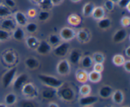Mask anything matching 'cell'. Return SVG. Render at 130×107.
<instances>
[{
	"label": "cell",
	"mask_w": 130,
	"mask_h": 107,
	"mask_svg": "<svg viewBox=\"0 0 130 107\" xmlns=\"http://www.w3.org/2000/svg\"><path fill=\"white\" fill-rule=\"evenodd\" d=\"M38 78L44 86L48 87L58 90L64 84L62 81L55 76L47 74H39Z\"/></svg>",
	"instance_id": "6da1fadb"
},
{
	"label": "cell",
	"mask_w": 130,
	"mask_h": 107,
	"mask_svg": "<svg viewBox=\"0 0 130 107\" xmlns=\"http://www.w3.org/2000/svg\"><path fill=\"white\" fill-rule=\"evenodd\" d=\"M58 91L57 92L58 96L62 100L66 101H71L75 98L76 93L73 88L70 86H65L64 84L58 89Z\"/></svg>",
	"instance_id": "7a4b0ae2"
},
{
	"label": "cell",
	"mask_w": 130,
	"mask_h": 107,
	"mask_svg": "<svg viewBox=\"0 0 130 107\" xmlns=\"http://www.w3.org/2000/svg\"><path fill=\"white\" fill-rule=\"evenodd\" d=\"M71 50V44L69 42L63 41L60 43L52 49L53 53L57 57L63 58L66 57Z\"/></svg>",
	"instance_id": "3957f363"
},
{
	"label": "cell",
	"mask_w": 130,
	"mask_h": 107,
	"mask_svg": "<svg viewBox=\"0 0 130 107\" xmlns=\"http://www.w3.org/2000/svg\"><path fill=\"white\" fill-rule=\"evenodd\" d=\"M17 72V68L16 67H13L6 71L2 77V85L4 88L9 87L13 81L14 79L15 78Z\"/></svg>",
	"instance_id": "277c9868"
},
{
	"label": "cell",
	"mask_w": 130,
	"mask_h": 107,
	"mask_svg": "<svg viewBox=\"0 0 130 107\" xmlns=\"http://www.w3.org/2000/svg\"><path fill=\"white\" fill-rule=\"evenodd\" d=\"M71 70V65L67 59H62L57 65V72L60 76H65L69 74Z\"/></svg>",
	"instance_id": "5b68a950"
},
{
	"label": "cell",
	"mask_w": 130,
	"mask_h": 107,
	"mask_svg": "<svg viewBox=\"0 0 130 107\" xmlns=\"http://www.w3.org/2000/svg\"><path fill=\"white\" fill-rule=\"evenodd\" d=\"M76 30L72 27H64L60 30L59 32V36L61 40L63 41L69 42L74 39L76 37Z\"/></svg>",
	"instance_id": "8992f818"
},
{
	"label": "cell",
	"mask_w": 130,
	"mask_h": 107,
	"mask_svg": "<svg viewBox=\"0 0 130 107\" xmlns=\"http://www.w3.org/2000/svg\"><path fill=\"white\" fill-rule=\"evenodd\" d=\"M22 93L29 98H34L37 95L36 87L32 82H27L21 89Z\"/></svg>",
	"instance_id": "52a82bcc"
},
{
	"label": "cell",
	"mask_w": 130,
	"mask_h": 107,
	"mask_svg": "<svg viewBox=\"0 0 130 107\" xmlns=\"http://www.w3.org/2000/svg\"><path fill=\"white\" fill-rule=\"evenodd\" d=\"M28 76L25 73L20 74L19 76H16L12 82L13 88L15 90H21L22 87L25 83L27 82Z\"/></svg>",
	"instance_id": "ba28073f"
},
{
	"label": "cell",
	"mask_w": 130,
	"mask_h": 107,
	"mask_svg": "<svg viewBox=\"0 0 130 107\" xmlns=\"http://www.w3.org/2000/svg\"><path fill=\"white\" fill-rule=\"evenodd\" d=\"M52 46L49 44L47 40L39 41L38 46L35 50L37 53L41 55H45L48 54L52 51Z\"/></svg>",
	"instance_id": "9c48e42d"
},
{
	"label": "cell",
	"mask_w": 130,
	"mask_h": 107,
	"mask_svg": "<svg viewBox=\"0 0 130 107\" xmlns=\"http://www.w3.org/2000/svg\"><path fill=\"white\" fill-rule=\"evenodd\" d=\"M69 56V62L70 63H72L73 65H77L80 63L83 55L81 51L78 49H72L69 51V53L68 54Z\"/></svg>",
	"instance_id": "30bf717a"
},
{
	"label": "cell",
	"mask_w": 130,
	"mask_h": 107,
	"mask_svg": "<svg viewBox=\"0 0 130 107\" xmlns=\"http://www.w3.org/2000/svg\"><path fill=\"white\" fill-rule=\"evenodd\" d=\"M99 101V97L94 95L84 96L79 99V103L82 106H91Z\"/></svg>",
	"instance_id": "8fae6325"
},
{
	"label": "cell",
	"mask_w": 130,
	"mask_h": 107,
	"mask_svg": "<svg viewBox=\"0 0 130 107\" xmlns=\"http://www.w3.org/2000/svg\"><path fill=\"white\" fill-rule=\"evenodd\" d=\"M128 37V32L125 29H118L112 35V41L114 43L118 44L125 41Z\"/></svg>",
	"instance_id": "7c38bea8"
},
{
	"label": "cell",
	"mask_w": 130,
	"mask_h": 107,
	"mask_svg": "<svg viewBox=\"0 0 130 107\" xmlns=\"http://www.w3.org/2000/svg\"><path fill=\"white\" fill-rule=\"evenodd\" d=\"M79 42L81 43H86L91 38L90 32L85 29H81L76 32V37Z\"/></svg>",
	"instance_id": "4fadbf2b"
},
{
	"label": "cell",
	"mask_w": 130,
	"mask_h": 107,
	"mask_svg": "<svg viewBox=\"0 0 130 107\" xmlns=\"http://www.w3.org/2000/svg\"><path fill=\"white\" fill-rule=\"evenodd\" d=\"M3 59L6 64L13 65L16 63L17 56L13 51L8 50L4 53L3 56Z\"/></svg>",
	"instance_id": "5bb4252c"
},
{
	"label": "cell",
	"mask_w": 130,
	"mask_h": 107,
	"mask_svg": "<svg viewBox=\"0 0 130 107\" xmlns=\"http://www.w3.org/2000/svg\"><path fill=\"white\" fill-rule=\"evenodd\" d=\"M14 20L15 23L20 27H25L28 23V19L25 13L20 11H18L14 14Z\"/></svg>",
	"instance_id": "9a60e30c"
},
{
	"label": "cell",
	"mask_w": 130,
	"mask_h": 107,
	"mask_svg": "<svg viewBox=\"0 0 130 107\" xmlns=\"http://www.w3.org/2000/svg\"><path fill=\"white\" fill-rule=\"evenodd\" d=\"M113 91H114L111 86L109 85H104L99 88V95L102 98L107 99L111 97Z\"/></svg>",
	"instance_id": "2e32d148"
},
{
	"label": "cell",
	"mask_w": 130,
	"mask_h": 107,
	"mask_svg": "<svg viewBox=\"0 0 130 107\" xmlns=\"http://www.w3.org/2000/svg\"><path fill=\"white\" fill-rule=\"evenodd\" d=\"M24 63H25V66L30 70L36 69L39 67V65H40V62L39 61V60L34 57H27L25 60Z\"/></svg>",
	"instance_id": "e0dca14e"
},
{
	"label": "cell",
	"mask_w": 130,
	"mask_h": 107,
	"mask_svg": "<svg viewBox=\"0 0 130 107\" xmlns=\"http://www.w3.org/2000/svg\"><path fill=\"white\" fill-rule=\"evenodd\" d=\"M24 39H25V44H26V46L28 47V48L32 49H36L39 42V39L36 37L32 35L25 36Z\"/></svg>",
	"instance_id": "ac0fdd59"
},
{
	"label": "cell",
	"mask_w": 130,
	"mask_h": 107,
	"mask_svg": "<svg viewBox=\"0 0 130 107\" xmlns=\"http://www.w3.org/2000/svg\"><path fill=\"white\" fill-rule=\"evenodd\" d=\"M1 27L4 30L10 32V30H13L16 27V23L13 19L6 18L1 22Z\"/></svg>",
	"instance_id": "d6986e66"
},
{
	"label": "cell",
	"mask_w": 130,
	"mask_h": 107,
	"mask_svg": "<svg viewBox=\"0 0 130 107\" xmlns=\"http://www.w3.org/2000/svg\"><path fill=\"white\" fill-rule=\"evenodd\" d=\"M12 37L15 40L20 41L25 38V30L22 29V27H15L12 30Z\"/></svg>",
	"instance_id": "ffe728a7"
},
{
	"label": "cell",
	"mask_w": 130,
	"mask_h": 107,
	"mask_svg": "<svg viewBox=\"0 0 130 107\" xmlns=\"http://www.w3.org/2000/svg\"><path fill=\"white\" fill-rule=\"evenodd\" d=\"M112 100L114 103L117 105H121L123 103L124 99V95L121 90H116L113 91L111 95Z\"/></svg>",
	"instance_id": "44dd1931"
},
{
	"label": "cell",
	"mask_w": 130,
	"mask_h": 107,
	"mask_svg": "<svg viewBox=\"0 0 130 107\" xmlns=\"http://www.w3.org/2000/svg\"><path fill=\"white\" fill-rule=\"evenodd\" d=\"M105 10L103 6H95L91 14L93 18L97 20L105 17Z\"/></svg>",
	"instance_id": "7402d4cb"
},
{
	"label": "cell",
	"mask_w": 130,
	"mask_h": 107,
	"mask_svg": "<svg viewBox=\"0 0 130 107\" xmlns=\"http://www.w3.org/2000/svg\"><path fill=\"white\" fill-rule=\"evenodd\" d=\"M79 63H81V67L83 69H88L93 67L94 62L91 56L86 55L82 57Z\"/></svg>",
	"instance_id": "603a6c76"
},
{
	"label": "cell",
	"mask_w": 130,
	"mask_h": 107,
	"mask_svg": "<svg viewBox=\"0 0 130 107\" xmlns=\"http://www.w3.org/2000/svg\"><path fill=\"white\" fill-rule=\"evenodd\" d=\"M112 21L109 18L104 17L102 19L98 20L97 25L99 29L102 30H107L111 27Z\"/></svg>",
	"instance_id": "cb8c5ba5"
},
{
	"label": "cell",
	"mask_w": 130,
	"mask_h": 107,
	"mask_svg": "<svg viewBox=\"0 0 130 107\" xmlns=\"http://www.w3.org/2000/svg\"><path fill=\"white\" fill-rule=\"evenodd\" d=\"M102 79V74L100 72L93 70L89 72L88 74V80L93 83H97Z\"/></svg>",
	"instance_id": "d4e9b609"
},
{
	"label": "cell",
	"mask_w": 130,
	"mask_h": 107,
	"mask_svg": "<svg viewBox=\"0 0 130 107\" xmlns=\"http://www.w3.org/2000/svg\"><path fill=\"white\" fill-rule=\"evenodd\" d=\"M55 89L51 88V87H47L46 89L43 90L41 91V96L43 98L46 99V100H49V99L53 98L55 96V95L57 94Z\"/></svg>",
	"instance_id": "484cf974"
},
{
	"label": "cell",
	"mask_w": 130,
	"mask_h": 107,
	"mask_svg": "<svg viewBox=\"0 0 130 107\" xmlns=\"http://www.w3.org/2000/svg\"><path fill=\"white\" fill-rule=\"evenodd\" d=\"M95 7V5L93 3H86L83 6V14L84 16H91V14H92V12L93 11Z\"/></svg>",
	"instance_id": "4316f807"
},
{
	"label": "cell",
	"mask_w": 130,
	"mask_h": 107,
	"mask_svg": "<svg viewBox=\"0 0 130 107\" xmlns=\"http://www.w3.org/2000/svg\"><path fill=\"white\" fill-rule=\"evenodd\" d=\"M88 73H87L85 69H79L76 72V79L80 82H86L88 81Z\"/></svg>",
	"instance_id": "83f0119b"
},
{
	"label": "cell",
	"mask_w": 130,
	"mask_h": 107,
	"mask_svg": "<svg viewBox=\"0 0 130 107\" xmlns=\"http://www.w3.org/2000/svg\"><path fill=\"white\" fill-rule=\"evenodd\" d=\"M61 41L62 40L59 35L55 34H52L48 36L47 41L52 46L55 47V46L58 45L60 43H61Z\"/></svg>",
	"instance_id": "f1b7e54d"
},
{
	"label": "cell",
	"mask_w": 130,
	"mask_h": 107,
	"mask_svg": "<svg viewBox=\"0 0 130 107\" xmlns=\"http://www.w3.org/2000/svg\"><path fill=\"white\" fill-rule=\"evenodd\" d=\"M5 103L8 106H12L17 102V96L13 93L7 94L5 98Z\"/></svg>",
	"instance_id": "f546056e"
},
{
	"label": "cell",
	"mask_w": 130,
	"mask_h": 107,
	"mask_svg": "<svg viewBox=\"0 0 130 107\" xmlns=\"http://www.w3.org/2000/svg\"><path fill=\"white\" fill-rule=\"evenodd\" d=\"M81 17L77 14H71L68 17V22L72 25H78L81 23Z\"/></svg>",
	"instance_id": "4dcf8cb0"
},
{
	"label": "cell",
	"mask_w": 130,
	"mask_h": 107,
	"mask_svg": "<svg viewBox=\"0 0 130 107\" xmlns=\"http://www.w3.org/2000/svg\"><path fill=\"white\" fill-rule=\"evenodd\" d=\"M126 59L124 58V56L122 55H116L113 57L112 58V62L115 65L119 67V66H123L124 64V62H125Z\"/></svg>",
	"instance_id": "1f68e13d"
},
{
	"label": "cell",
	"mask_w": 130,
	"mask_h": 107,
	"mask_svg": "<svg viewBox=\"0 0 130 107\" xmlns=\"http://www.w3.org/2000/svg\"><path fill=\"white\" fill-rule=\"evenodd\" d=\"M38 5L42 9V10H47V11L50 10L53 6L51 0H41Z\"/></svg>",
	"instance_id": "d6a6232c"
},
{
	"label": "cell",
	"mask_w": 130,
	"mask_h": 107,
	"mask_svg": "<svg viewBox=\"0 0 130 107\" xmlns=\"http://www.w3.org/2000/svg\"><path fill=\"white\" fill-rule=\"evenodd\" d=\"M93 60L94 63H103L105 62V56L101 52H95L92 55Z\"/></svg>",
	"instance_id": "836d02e7"
},
{
	"label": "cell",
	"mask_w": 130,
	"mask_h": 107,
	"mask_svg": "<svg viewBox=\"0 0 130 107\" xmlns=\"http://www.w3.org/2000/svg\"><path fill=\"white\" fill-rule=\"evenodd\" d=\"M38 25L35 22H28L25 25V30L30 34H32V33L36 32V30H38Z\"/></svg>",
	"instance_id": "e575fe53"
},
{
	"label": "cell",
	"mask_w": 130,
	"mask_h": 107,
	"mask_svg": "<svg viewBox=\"0 0 130 107\" xmlns=\"http://www.w3.org/2000/svg\"><path fill=\"white\" fill-rule=\"evenodd\" d=\"M11 13V11L8 6L5 5H0V17H7Z\"/></svg>",
	"instance_id": "d590c367"
},
{
	"label": "cell",
	"mask_w": 130,
	"mask_h": 107,
	"mask_svg": "<svg viewBox=\"0 0 130 107\" xmlns=\"http://www.w3.org/2000/svg\"><path fill=\"white\" fill-rule=\"evenodd\" d=\"M79 93L82 96H87V95H90L91 91V89L90 86L88 84H83L82 86H81L79 88Z\"/></svg>",
	"instance_id": "8d00e7d4"
},
{
	"label": "cell",
	"mask_w": 130,
	"mask_h": 107,
	"mask_svg": "<svg viewBox=\"0 0 130 107\" xmlns=\"http://www.w3.org/2000/svg\"><path fill=\"white\" fill-rule=\"evenodd\" d=\"M50 16V13L47 10H42L38 14V20L41 22L46 21Z\"/></svg>",
	"instance_id": "74e56055"
},
{
	"label": "cell",
	"mask_w": 130,
	"mask_h": 107,
	"mask_svg": "<svg viewBox=\"0 0 130 107\" xmlns=\"http://www.w3.org/2000/svg\"><path fill=\"white\" fill-rule=\"evenodd\" d=\"M10 32L3 29H0V41H6L10 39Z\"/></svg>",
	"instance_id": "f35d334b"
},
{
	"label": "cell",
	"mask_w": 130,
	"mask_h": 107,
	"mask_svg": "<svg viewBox=\"0 0 130 107\" xmlns=\"http://www.w3.org/2000/svg\"><path fill=\"white\" fill-rule=\"evenodd\" d=\"M19 107H36L35 103L30 100H22L19 103Z\"/></svg>",
	"instance_id": "ab89813d"
},
{
	"label": "cell",
	"mask_w": 130,
	"mask_h": 107,
	"mask_svg": "<svg viewBox=\"0 0 130 107\" xmlns=\"http://www.w3.org/2000/svg\"><path fill=\"white\" fill-rule=\"evenodd\" d=\"M121 24L124 27H129L130 25V18L128 16H124L121 20Z\"/></svg>",
	"instance_id": "60d3db41"
},
{
	"label": "cell",
	"mask_w": 130,
	"mask_h": 107,
	"mask_svg": "<svg viewBox=\"0 0 130 107\" xmlns=\"http://www.w3.org/2000/svg\"><path fill=\"white\" fill-rule=\"evenodd\" d=\"M104 7L108 11H112L114 8V3L110 0H106L104 3Z\"/></svg>",
	"instance_id": "b9f144b4"
},
{
	"label": "cell",
	"mask_w": 130,
	"mask_h": 107,
	"mask_svg": "<svg viewBox=\"0 0 130 107\" xmlns=\"http://www.w3.org/2000/svg\"><path fill=\"white\" fill-rule=\"evenodd\" d=\"M92 67L93 70L100 72V73H102V72L104 70V65H103V63H94Z\"/></svg>",
	"instance_id": "7bdbcfd3"
},
{
	"label": "cell",
	"mask_w": 130,
	"mask_h": 107,
	"mask_svg": "<svg viewBox=\"0 0 130 107\" xmlns=\"http://www.w3.org/2000/svg\"><path fill=\"white\" fill-rule=\"evenodd\" d=\"M117 4L121 8H126V7L130 4V0H119Z\"/></svg>",
	"instance_id": "ee69618b"
},
{
	"label": "cell",
	"mask_w": 130,
	"mask_h": 107,
	"mask_svg": "<svg viewBox=\"0 0 130 107\" xmlns=\"http://www.w3.org/2000/svg\"><path fill=\"white\" fill-rule=\"evenodd\" d=\"M123 67H124V69L127 73H129L130 72V60L129 59L126 60L125 62H124V64H123Z\"/></svg>",
	"instance_id": "f6af8a7d"
},
{
	"label": "cell",
	"mask_w": 130,
	"mask_h": 107,
	"mask_svg": "<svg viewBox=\"0 0 130 107\" xmlns=\"http://www.w3.org/2000/svg\"><path fill=\"white\" fill-rule=\"evenodd\" d=\"M5 3L9 8H13L16 5V3L14 0H5Z\"/></svg>",
	"instance_id": "bcb514c9"
},
{
	"label": "cell",
	"mask_w": 130,
	"mask_h": 107,
	"mask_svg": "<svg viewBox=\"0 0 130 107\" xmlns=\"http://www.w3.org/2000/svg\"><path fill=\"white\" fill-rule=\"evenodd\" d=\"M27 14H28V16H29L30 18H34L36 16L37 12L36 11L35 9L31 8L30 9V10H29V11H27Z\"/></svg>",
	"instance_id": "7dc6e473"
},
{
	"label": "cell",
	"mask_w": 130,
	"mask_h": 107,
	"mask_svg": "<svg viewBox=\"0 0 130 107\" xmlns=\"http://www.w3.org/2000/svg\"><path fill=\"white\" fill-rule=\"evenodd\" d=\"M51 1H52V3L53 6H57V5H60L63 2V0H51Z\"/></svg>",
	"instance_id": "c3c4849f"
},
{
	"label": "cell",
	"mask_w": 130,
	"mask_h": 107,
	"mask_svg": "<svg viewBox=\"0 0 130 107\" xmlns=\"http://www.w3.org/2000/svg\"><path fill=\"white\" fill-rule=\"evenodd\" d=\"M124 52H125V55L126 57L128 58H130V46H128L124 50Z\"/></svg>",
	"instance_id": "681fc988"
},
{
	"label": "cell",
	"mask_w": 130,
	"mask_h": 107,
	"mask_svg": "<svg viewBox=\"0 0 130 107\" xmlns=\"http://www.w3.org/2000/svg\"><path fill=\"white\" fill-rule=\"evenodd\" d=\"M48 107H59L58 104L55 102H50L48 103Z\"/></svg>",
	"instance_id": "f907efd6"
},
{
	"label": "cell",
	"mask_w": 130,
	"mask_h": 107,
	"mask_svg": "<svg viewBox=\"0 0 130 107\" xmlns=\"http://www.w3.org/2000/svg\"><path fill=\"white\" fill-rule=\"evenodd\" d=\"M0 107H7V105L6 104L0 103Z\"/></svg>",
	"instance_id": "816d5d0a"
},
{
	"label": "cell",
	"mask_w": 130,
	"mask_h": 107,
	"mask_svg": "<svg viewBox=\"0 0 130 107\" xmlns=\"http://www.w3.org/2000/svg\"><path fill=\"white\" fill-rule=\"evenodd\" d=\"M110 1H112V2L114 3V4H115V3H118V1H119V0H110Z\"/></svg>",
	"instance_id": "f5cc1de1"
},
{
	"label": "cell",
	"mask_w": 130,
	"mask_h": 107,
	"mask_svg": "<svg viewBox=\"0 0 130 107\" xmlns=\"http://www.w3.org/2000/svg\"><path fill=\"white\" fill-rule=\"evenodd\" d=\"M32 1H33V2H34V3H35L38 4V3H39V1H41V0H32Z\"/></svg>",
	"instance_id": "db71d44e"
},
{
	"label": "cell",
	"mask_w": 130,
	"mask_h": 107,
	"mask_svg": "<svg viewBox=\"0 0 130 107\" xmlns=\"http://www.w3.org/2000/svg\"><path fill=\"white\" fill-rule=\"evenodd\" d=\"M71 1H72L73 3H78V2H79L81 0H71Z\"/></svg>",
	"instance_id": "11a10c76"
},
{
	"label": "cell",
	"mask_w": 130,
	"mask_h": 107,
	"mask_svg": "<svg viewBox=\"0 0 130 107\" xmlns=\"http://www.w3.org/2000/svg\"><path fill=\"white\" fill-rule=\"evenodd\" d=\"M121 107H129V106H121Z\"/></svg>",
	"instance_id": "9f6ffc18"
},
{
	"label": "cell",
	"mask_w": 130,
	"mask_h": 107,
	"mask_svg": "<svg viewBox=\"0 0 130 107\" xmlns=\"http://www.w3.org/2000/svg\"><path fill=\"white\" fill-rule=\"evenodd\" d=\"M83 107H91V106H83Z\"/></svg>",
	"instance_id": "6f0895ef"
},
{
	"label": "cell",
	"mask_w": 130,
	"mask_h": 107,
	"mask_svg": "<svg viewBox=\"0 0 130 107\" xmlns=\"http://www.w3.org/2000/svg\"><path fill=\"white\" fill-rule=\"evenodd\" d=\"M107 107H114V106H107Z\"/></svg>",
	"instance_id": "680465c9"
}]
</instances>
